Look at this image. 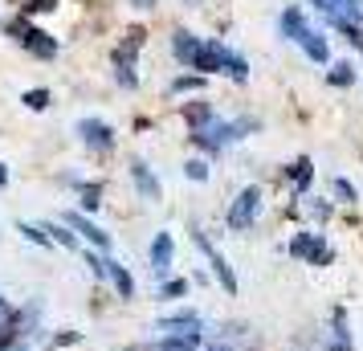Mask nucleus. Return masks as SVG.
Segmentation results:
<instances>
[{
	"instance_id": "nucleus-22",
	"label": "nucleus",
	"mask_w": 363,
	"mask_h": 351,
	"mask_svg": "<svg viewBox=\"0 0 363 351\" xmlns=\"http://www.w3.org/2000/svg\"><path fill=\"white\" fill-rule=\"evenodd\" d=\"M302 53L311 57L314 66H327V62H330V41L318 33V29H311V33L302 37Z\"/></svg>"
},
{
	"instance_id": "nucleus-25",
	"label": "nucleus",
	"mask_w": 363,
	"mask_h": 351,
	"mask_svg": "<svg viewBox=\"0 0 363 351\" xmlns=\"http://www.w3.org/2000/svg\"><path fill=\"white\" fill-rule=\"evenodd\" d=\"M355 82H359V69L351 66V62H335L327 69V86H335V90H351Z\"/></svg>"
},
{
	"instance_id": "nucleus-26",
	"label": "nucleus",
	"mask_w": 363,
	"mask_h": 351,
	"mask_svg": "<svg viewBox=\"0 0 363 351\" xmlns=\"http://www.w3.org/2000/svg\"><path fill=\"white\" fill-rule=\"evenodd\" d=\"M184 180H192V184H208V180H213V164H208V155H188V160H184Z\"/></svg>"
},
{
	"instance_id": "nucleus-3",
	"label": "nucleus",
	"mask_w": 363,
	"mask_h": 351,
	"mask_svg": "<svg viewBox=\"0 0 363 351\" xmlns=\"http://www.w3.org/2000/svg\"><path fill=\"white\" fill-rule=\"evenodd\" d=\"M188 241H192V245H196V253L204 257V262H208V274H213V282L220 286V290H225V299H237V294H241L237 269L229 266V257L216 250V241H213L208 233H204V229H200L196 221H188Z\"/></svg>"
},
{
	"instance_id": "nucleus-29",
	"label": "nucleus",
	"mask_w": 363,
	"mask_h": 351,
	"mask_svg": "<svg viewBox=\"0 0 363 351\" xmlns=\"http://www.w3.org/2000/svg\"><path fill=\"white\" fill-rule=\"evenodd\" d=\"M82 343V331H74V327H66V331H53L50 343H45V351H66V347H78Z\"/></svg>"
},
{
	"instance_id": "nucleus-32",
	"label": "nucleus",
	"mask_w": 363,
	"mask_h": 351,
	"mask_svg": "<svg viewBox=\"0 0 363 351\" xmlns=\"http://www.w3.org/2000/svg\"><path fill=\"white\" fill-rule=\"evenodd\" d=\"M196 90H204V74H180L172 82V94H196Z\"/></svg>"
},
{
	"instance_id": "nucleus-33",
	"label": "nucleus",
	"mask_w": 363,
	"mask_h": 351,
	"mask_svg": "<svg viewBox=\"0 0 363 351\" xmlns=\"http://www.w3.org/2000/svg\"><path fill=\"white\" fill-rule=\"evenodd\" d=\"M204 351H237V343L225 339V335H208V339H204Z\"/></svg>"
},
{
	"instance_id": "nucleus-5",
	"label": "nucleus",
	"mask_w": 363,
	"mask_h": 351,
	"mask_svg": "<svg viewBox=\"0 0 363 351\" xmlns=\"http://www.w3.org/2000/svg\"><path fill=\"white\" fill-rule=\"evenodd\" d=\"M4 33L13 37V41H17L21 50H29L33 57H41V62H50V57H57V50H62V45H57V37H50L45 29H37V25H29L25 17L9 21V25H4Z\"/></svg>"
},
{
	"instance_id": "nucleus-9",
	"label": "nucleus",
	"mask_w": 363,
	"mask_h": 351,
	"mask_svg": "<svg viewBox=\"0 0 363 351\" xmlns=\"http://www.w3.org/2000/svg\"><path fill=\"white\" fill-rule=\"evenodd\" d=\"M127 176H131V184H135V192H139V201L143 204H160L164 201V184H160V176L151 172L147 160H131V164H127Z\"/></svg>"
},
{
	"instance_id": "nucleus-34",
	"label": "nucleus",
	"mask_w": 363,
	"mask_h": 351,
	"mask_svg": "<svg viewBox=\"0 0 363 351\" xmlns=\"http://www.w3.org/2000/svg\"><path fill=\"white\" fill-rule=\"evenodd\" d=\"M57 0H25V13H53Z\"/></svg>"
},
{
	"instance_id": "nucleus-7",
	"label": "nucleus",
	"mask_w": 363,
	"mask_h": 351,
	"mask_svg": "<svg viewBox=\"0 0 363 351\" xmlns=\"http://www.w3.org/2000/svg\"><path fill=\"white\" fill-rule=\"evenodd\" d=\"M62 221H66L69 229H74V233L82 237V245H86V250L111 253V233H106V229H102V225H99L94 217H86V213H78V208H66V213H62Z\"/></svg>"
},
{
	"instance_id": "nucleus-16",
	"label": "nucleus",
	"mask_w": 363,
	"mask_h": 351,
	"mask_svg": "<svg viewBox=\"0 0 363 351\" xmlns=\"http://www.w3.org/2000/svg\"><path fill=\"white\" fill-rule=\"evenodd\" d=\"M106 282H111V290H115V299H123V302H135V274L118 257H106Z\"/></svg>"
},
{
	"instance_id": "nucleus-35",
	"label": "nucleus",
	"mask_w": 363,
	"mask_h": 351,
	"mask_svg": "<svg viewBox=\"0 0 363 351\" xmlns=\"http://www.w3.org/2000/svg\"><path fill=\"white\" fill-rule=\"evenodd\" d=\"M9 180H13L9 176V164H0V188H9Z\"/></svg>"
},
{
	"instance_id": "nucleus-1",
	"label": "nucleus",
	"mask_w": 363,
	"mask_h": 351,
	"mask_svg": "<svg viewBox=\"0 0 363 351\" xmlns=\"http://www.w3.org/2000/svg\"><path fill=\"white\" fill-rule=\"evenodd\" d=\"M257 131H262V118L237 115V118H216L204 131H188V139H192L196 151H204L213 160V155H225V147H233V143H241V139H249V135H257Z\"/></svg>"
},
{
	"instance_id": "nucleus-20",
	"label": "nucleus",
	"mask_w": 363,
	"mask_h": 351,
	"mask_svg": "<svg viewBox=\"0 0 363 351\" xmlns=\"http://www.w3.org/2000/svg\"><path fill=\"white\" fill-rule=\"evenodd\" d=\"M41 229H45V233H50V241H53V245H62V250H69V253H82L86 250L82 237L74 233L66 221H41Z\"/></svg>"
},
{
	"instance_id": "nucleus-24",
	"label": "nucleus",
	"mask_w": 363,
	"mask_h": 351,
	"mask_svg": "<svg viewBox=\"0 0 363 351\" xmlns=\"http://www.w3.org/2000/svg\"><path fill=\"white\" fill-rule=\"evenodd\" d=\"M188 290H192V282L172 274V278H164V282H155V302H180Z\"/></svg>"
},
{
	"instance_id": "nucleus-31",
	"label": "nucleus",
	"mask_w": 363,
	"mask_h": 351,
	"mask_svg": "<svg viewBox=\"0 0 363 351\" xmlns=\"http://www.w3.org/2000/svg\"><path fill=\"white\" fill-rule=\"evenodd\" d=\"M106 257H111V253H99V250H82V262H86V269L94 274V282H106Z\"/></svg>"
},
{
	"instance_id": "nucleus-28",
	"label": "nucleus",
	"mask_w": 363,
	"mask_h": 351,
	"mask_svg": "<svg viewBox=\"0 0 363 351\" xmlns=\"http://www.w3.org/2000/svg\"><path fill=\"white\" fill-rule=\"evenodd\" d=\"M330 196H335V204H355L359 201V192H355V184H351L347 176H335V180H330Z\"/></svg>"
},
{
	"instance_id": "nucleus-12",
	"label": "nucleus",
	"mask_w": 363,
	"mask_h": 351,
	"mask_svg": "<svg viewBox=\"0 0 363 351\" xmlns=\"http://www.w3.org/2000/svg\"><path fill=\"white\" fill-rule=\"evenodd\" d=\"M155 331H208L204 327V318H200V311H192V306H180V311H167V315L155 318Z\"/></svg>"
},
{
	"instance_id": "nucleus-36",
	"label": "nucleus",
	"mask_w": 363,
	"mask_h": 351,
	"mask_svg": "<svg viewBox=\"0 0 363 351\" xmlns=\"http://www.w3.org/2000/svg\"><path fill=\"white\" fill-rule=\"evenodd\" d=\"M135 9H155V0H131Z\"/></svg>"
},
{
	"instance_id": "nucleus-37",
	"label": "nucleus",
	"mask_w": 363,
	"mask_h": 351,
	"mask_svg": "<svg viewBox=\"0 0 363 351\" xmlns=\"http://www.w3.org/2000/svg\"><path fill=\"white\" fill-rule=\"evenodd\" d=\"M123 351H147V347H123Z\"/></svg>"
},
{
	"instance_id": "nucleus-17",
	"label": "nucleus",
	"mask_w": 363,
	"mask_h": 351,
	"mask_svg": "<svg viewBox=\"0 0 363 351\" xmlns=\"http://www.w3.org/2000/svg\"><path fill=\"white\" fill-rule=\"evenodd\" d=\"M278 33L286 37V41H294V45H302V37L311 33V25H306V13H302V4H286L278 17Z\"/></svg>"
},
{
	"instance_id": "nucleus-6",
	"label": "nucleus",
	"mask_w": 363,
	"mask_h": 351,
	"mask_svg": "<svg viewBox=\"0 0 363 351\" xmlns=\"http://www.w3.org/2000/svg\"><path fill=\"white\" fill-rule=\"evenodd\" d=\"M74 135H78V143H82L90 155H99V160H106V155L118 147L115 127H111L106 118H94V115L78 118V123H74Z\"/></svg>"
},
{
	"instance_id": "nucleus-4",
	"label": "nucleus",
	"mask_w": 363,
	"mask_h": 351,
	"mask_svg": "<svg viewBox=\"0 0 363 351\" xmlns=\"http://www.w3.org/2000/svg\"><path fill=\"white\" fill-rule=\"evenodd\" d=\"M262 208H265V192L257 184H245L225 208V229L229 233H249L262 217Z\"/></svg>"
},
{
	"instance_id": "nucleus-27",
	"label": "nucleus",
	"mask_w": 363,
	"mask_h": 351,
	"mask_svg": "<svg viewBox=\"0 0 363 351\" xmlns=\"http://www.w3.org/2000/svg\"><path fill=\"white\" fill-rule=\"evenodd\" d=\"M17 233L29 241V245H37V250H53V241H50V233L41 229V225H29V221H17Z\"/></svg>"
},
{
	"instance_id": "nucleus-21",
	"label": "nucleus",
	"mask_w": 363,
	"mask_h": 351,
	"mask_svg": "<svg viewBox=\"0 0 363 351\" xmlns=\"http://www.w3.org/2000/svg\"><path fill=\"white\" fill-rule=\"evenodd\" d=\"M200 41H204V37L188 33V29H176V33H172V53H176V62H180V66H192V57H196Z\"/></svg>"
},
{
	"instance_id": "nucleus-23",
	"label": "nucleus",
	"mask_w": 363,
	"mask_h": 351,
	"mask_svg": "<svg viewBox=\"0 0 363 351\" xmlns=\"http://www.w3.org/2000/svg\"><path fill=\"white\" fill-rule=\"evenodd\" d=\"M298 208H306V213H311L314 229H318V225H327V221L335 217V201H330V196H302Z\"/></svg>"
},
{
	"instance_id": "nucleus-15",
	"label": "nucleus",
	"mask_w": 363,
	"mask_h": 351,
	"mask_svg": "<svg viewBox=\"0 0 363 351\" xmlns=\"http://www.w3.org/2000/svg\"><path fill=\"white\" fill-rule=\"evenodd\" d=\"M66 184L78 192V213L90 217V213H99L102 208V196H106V184H102V180H74V176H69Z\"/></svg>"
},
{
	"instance_id": "nucleus-19",
	"label": "nucleus",
	"mask_w": 363,
	"mask_h": 351,
	"mask_svg": "<svg viewBox=\"0 0 363 351\" xmlns=\"http://www.w3.org/2000/svg\"><path fill=\"white\" fill-rule=\"evenodd\" d=\"M139 45H143V29H131V33H127V41H118V50H115V74H135Z\"/></svg>"
},
{
	"instance_id": "nucleus-11",
	"label": "nucleus",
	"mask_w": 363,
	"mask_h": 351,
	"mask_svg": "<svg viewBox=\"0 0 363 351\" xmlns=\"http://www.w3.org/2000/svg\"><path fill=\"white\" fill-rule=\"evenodd\" d=\"M208 331H164L155 335V343L147 351H204Z\"/></svg>"
},
{
	"instance_id": "nucleus-14",
	"label": "nucleus",
	"mask_w": 363,
	"mask_h": 351,
	"mask_svg": "<svg viewBox=\"0 0 363 351\" xmlns=\"http://www.w3.org/2000/svg\"><path fill=\"white\" fill-rule=\"evenodd\" d=\"M281 176H286L290 192L302 201V196L311 192V184H314V160H311V155H298L294 164H286V172H281Z\"/></svg>"
},
{
	"instance_id": "nucleus-13",
	"label": "nucleus",
	"mask_w": 363,
	"mask_h": 351,
	"mask_svg": "<svg viewBox=\"0 0 363 351\" xmlns=\"http://www.w3.org/2000/svg\"><path fill=\"white\" fill-rule=\"evenodd\" d=\"M314 9L327 17V25H339V21L363 25V0H314Z\"/></svg>"
},
{
	"instance_id": "nucleus-8",
	"label": "nucleus",
	"mask_w": 363,
	"mask_h": 351,
	"mask_svg": "<svg viewBox=\"0 0 363 351\" xmlns=\"http://www.w3.org/2000/svg\"><path fill=\"white\" fill-rule=\"evenodd\" d=\"M147 266H151V274H155V282L172 278V269H176V237L167 233V229H160V233L151 237V245H147Z\"/></svg>"
},
{
	"instance_id": "nucleus-30",
	"label": "nucleus",
	"mask_w": 363,
	"mask_h": 351,
	"mask_svg": "<svg viewBox=\"0 0 363 351\" xmlns=\"http://www.w3.org/2000/svg\"><path fill=\"white\" fill-rule=\"evenodd\" d=\"M21 102H25L29 111H37V115H41V111H50L53 94L45 90V86H33V90H25V94H21Z\"/></svg>"
},
{
	"instance_id": "nucleus-2",
	"label": "nucleus",
	"mask_w": 363,
	"mask_h": 351,
	"mask_svg": "<svg viewBox=\"0 0 363 351\" xmlns=\"http://www.w3.org/2000/svg\"><path fill=\"white\" fill-rule=\"evenodd\" d=\"M286 257H294V262H302V266H311V269H327L335 266V245L327 241V233L323 229H298V233H290V241H281L278 245Z\"/></svg>"
},
{
	"instance_id": "nucleus-10",
	"label": "nucleus",
	"mask_w": 363,
	"mask_h": 351,
	"mask_svg": "<svg viewBox=\"0 0 363 351\" xmlns=\"http://www.w3.org/2000/svg\"><path fill=\"white\" fill-rule=\"evenodd\" d=\"M225 57H229V45L216 41V37H204L188 69H196V74H204V78H208V74H225Z\"/></svg>"
},
{
	"instance_id": "nucleus-18",
	"label": "nucleus",
	"mask_w": 363,
	"mask_h": 351,
	"mask_svg": "<svg viewBox=\"0 0 363 351\" xmlns=\"http://www.w3.org/2000/svg\"><path fill=\"white\" fill-rule=\"evenodd\" d=\"M180 115H184V123H188V131H204L208 123H216V106L213 102H204V99H196V102H184L180 106Z\"/></svg>"
}]
</instances>
